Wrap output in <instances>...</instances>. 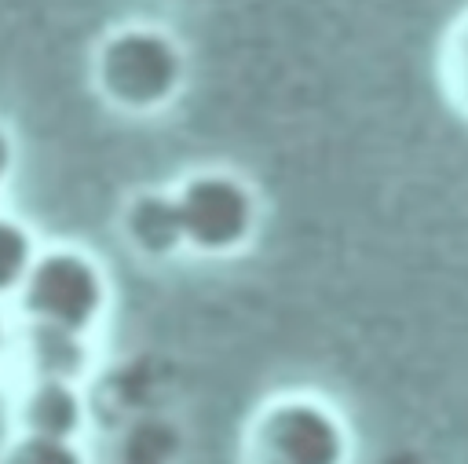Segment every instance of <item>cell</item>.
I'll list each match as a JSON object with an SVG mask.
<instances>
[{
	"instance_id": "6da1fadb",
	"label": "cell",
	"mask_w": 468,
	"mask_h": 464,
	"mask_svg": "<svg viewBox=\"0 0 468 464\" xmlns=\"http://www.w3.org/2000/svg\"><path fill=\"white\" fill-rule=\"evenodd\" d=\"M186 80V55L179 40L157 26L113 29L95 51V84L121 113L165 110Z\"/></svg>"
},
{
	"instance_id": "7a4b0ae2",
	"label": "cell",
	"mask_w": 468,
	"mask_h": 464,
	"mask_svg": "<svg viewBox=\"0 0 468 464\" xmlns=\"http://www.w3.org/2000/svg\"><path fill=\"white\" fill-rule=\"evenodd\" d=\"M15 300L22 322L88 336L106 314L110 285H106V270L84 248L58 245V248H40Z\"/></svg>"
},
{
	"instance_id": "3957f363",
	"label": "cell",
	"mask_w": 468,
	"mask_h": 464,
	"mask_svg": "<svg viewBox=\"0 0 468 464\" xmlns=\"http://www.w3.org/2000/svg\"><path fill=\"white\" fill-rule=\"evenodd\" d=\"M355 442L340 413L311 395L267 402L245 438V464H351Z\"/></svg>"
},
{
	"instance_id": "277c9868",
	"label": "cell",
	"mask_w": 468,
	"mask_h": 464,
	"mask_svg": "<svg viewBox=\"0 0 468 464\" xmlns=\"http://www.w3.org/2000/svg\"><path fill=\"white\" fill-rule=\"evenodd\" d=\"M176 212L183 227V248L205 252V256H230L245 248L256 234L260 201L249 190L245 179L234 172L205 168L179 183Z\"/></svg>"
},
{
	"instance_id": "5b68a950",
	"label": "cell",
	"mask_w": 468,
	"mask_h": 464,
	"mask_svg": "<svg viewBox=\"0 0 468 464\" xmlns=\"http://www.w3.org/2000/svg\"><path fill=\"white\" fill-rule=\"evenodd\" d=\"M11 420H15V435L77 442L88 424V406H84V395L77 384L26 380L15 398Z\"/></svg>"
},
{
	"instance_id": "8992f818",
	"label": "cell",
	"mask_w": 468,
	"mask_h": 464,
	"mask_svg": "<svg viewBox=\"0 0 468 464\" xmlns=\"http://www.w3.org/2000/svg\"><path fill=\"white\" fill-rule=\"evenodd\" d=\"M18 351H22L26 380H55V384H77L80 387V380L91 369V343L80 332L22 322Z\"/></svg>"
},
{
	"instance_id": "52a82bcc",
	"label": "cell",
	"mask_w": 468,
	"mask_h": 464,
	"mask_svg": "<svg viewBox=\"0 0 468 464\" xmlns=\"http://www.w3.org/2000/svg\"><path fill=\"white\" fill-rule=\"evenodd\" d=\"M124 237L139 256L165 259L183 248V227L176 212V197L161 190L135 194L124 208Z\"/></svg>"
},
{
	"instance_id": "ba28073f",
	"label": "cell",
	"mask_w": 468,
	"mask_h": 464,
	"mask_svg": "<svg viewBox=\"0 0 468 464\" xmlns=\"http://www.w3.org/2000/svg\"><path fill=\"white\" fill-rule=\"evenodd\" d=\"M37 256H40V245L33 230L18 216L0 212V300L18 296Z\"/></svg>"
},
{
	"instance_id": "9c48e42d",
	"label": "cell",
	"mask_w": 468,
	"mask_h": 464,
	"mask_svg": "<svg viewBox=\"0 0 468 464\" xmlns=\"http://www.w3.org/2000/svg\"><path fill=\"white\" fill-rule=\"evenodd\" d=\"M439 77L450 102L468 117V11L450 26L439 51Z\"/></svg>"
},
{
	"instance_id": "30bf717a",
	"label": "cell",
	"mask_w": 468,
	"mask_h": 464,
	"mask_svg": "<svg viewBox=\"0 0 468 464\" xmlns=\"http://www.w3.org/2000/svg\"><path fill=\"white\" fill-rule=\"evenodd\" d=\"M0 464H88L77 442L37 438V435H11L0 449Z\"/></svg>"
},
{
	"instance_id": "8fae6325",
	"label": "cell",
	"mask_w": 468,
	"mask_h": 464,
	"mask_svg": "<svg viewBox=\"0 0 468 464\" xmlns=\"http://www.w3.org/2000/svg\"><path fill=\"white\" fill-rule=\"evenodd\" d=\"M15 161H18V150H15V139H11V132L0 124V186L11 179V172H15Z\"/></svg>"
},
{
	"instance_id": "7c38bea8",
	"label": "cell",
	"mask_w": 468,
	"mask_h": 464,
	"mask_svg": "<svg viewBox=\"0 0 468 464\" xmlns=\"http://www.w3.org/2000/svg\"><path fill=\"white\" fill-rule=\"evenodd\" d=\"M7 351H11V325H7V318L0 311V362L7 358Z\"/></svg>"
}]
</instances>
